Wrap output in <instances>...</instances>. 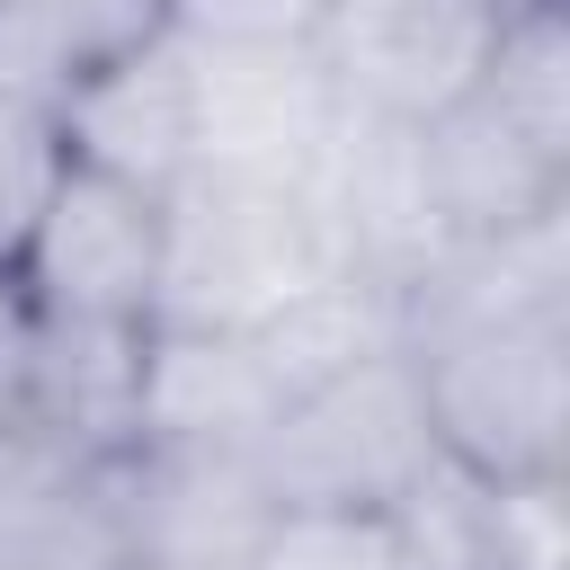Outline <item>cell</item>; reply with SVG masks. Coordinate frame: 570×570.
Returning a JSON list of instances; mask_svg holds the SVG:
<instances>
[{
    "mask_svg": "<svg viewBox=\"0 0 570 570\" xmlns=\"http://www.w3.org/2000/svg\"><path fill=\"white\" fill-rule=\"evenodd\" d=\"M178 36L196 45H232V53H303L312 27L330 18V0H169Z\"/></svg>",
    "mask_w": 570,
    "mask_h": 570,
    "instance_id": "12",
    "label": "cell"
},
{
    "mask_svg": "<svg viewBox=\"0 0 570 570\" xmlns=\"http://www.w3.org/2000/svg\"><path fill=\"white\" fill-rule=\"evenodd\" d=\"M116 490H125L134 561L151 570H240L276 517L249 454H223V445H125Z\"/></svg>",
    "mask_w": 570,
    "mask_h": 570,
    "instance_id": "6",
    "label": "cell"
},
{
    "mask_svg": "<svg viewBox=\"0 0 570 570\" xmlns=\"http://www.w3.org/2000/svg\"><path fill=\"white\" fill-rule=\"evenodd\" d=\"M481 9H490V18L508 27V18H534V9H561V0H481Z\"/></svg>",
    "mask_w": 570,
    "mask_h": 570,
    "instance_id": "13",
    "label": "cell"
},
{
    "mask_svg": "<svg viewBox=\"0 0 570 570\" xmlns=\"http://www.w3.org/2000/svg\"><path fill=\"white\" fill-rule=\"evenodd\" d=\"M160 258H169V196L71 160L0 285H18L45 312H71V321L151 330L160 321Z\"/></svg>",
    "mask_w": 570,
    "mask_h": 570,
    "instance_id": "5",
    "label": "cell"
},
{
    "mask_svg": "<svg viewBox=\"0 0 570 570\" xmlns=\"http://www.w3.org/2000/svg\"><path fill=\"white\" fill-rule=\"evenodd\" d=\"M410 178L428 240H499L552 223L570 205V71H561V9L499 27L481 80L410 134Z\"/></svg>",
    "mask_w": 570,
    "mask_h": 570,
    "instance_id": "1",
    "label": "cell"
},
{
    "mask_svg": "<svg viewBox=\"0 0 570 570\" xmlns=\"http://www.w3.org/2000/svg\"><path fill=\"white\" fill-rule=\"evenodd\" d=\"M249 472H258L267 508H347V517L410 508L445 472L428 410H419V383H410V356L374 347L347 374L294 392L249 436Z\"/></svg>",
    "mask_w": 570,
    "mask_h": 570,
    "instance_id": "3",
    "label": "cell"
},
{
    "mask_svg": "<svg viewBox=\"0 0 570 570\" xmlns=\"http://www.w3.org/2000/svg\"><path fill=\"white\" fill-rule=\"evenodd\" d=\"M169 27V0H0V89L62 107Z\"/></svg>",
    "mask_w": 570,
    "mask_h": 570,
    "instance_id": "9",
    "label": "cell"
},
{
    "mask_svg": "<svg viewBox=\"0 0 570 570\" xmlns=\"http://www.w3.org/2000/svg\"><path fill=\"white\" fill-rule=\"evenodd\" d=\"M62 169H71L62 116H53L45 98L0 89V276L18 267V249H27L36 214H45V196L62 187Z\"/></svg>",
    "mask_w": 570,
    "mask_h": 570,
    "instance_id": "11",
    "label": "cell"
},
{
    "mask_svg": "<svg viewBox=\"0 0 570 570\" xmlns=\"http://www.w3.org/2000/svg\"><path fill=\"white\" fill-rule=\"evenodd\" d=\"M125 570H151V561H125Z\"/></svg>",
    "mask_w": 570,
    "mask_h": 570,
    "instance_id": "14",
    "label": "cell"
},
{
    "mask_svg": "<svg viewBox=\"0 0 570 570\" xmlns=\"http://www.w3.org/2000/svg\"><path fill=\"white\" fill-rule=\"evenodd\" d=\"M365 276L321 187L249 178V169H187L169 187V258H160V321L178 330H249L294 294Z\"/></svg>",
    "mask_w": 570,
    "mask_h": 570,
    "instance_id": "2",
    "label": "cell"
},
{
    "mask_svg": "<svg viewBox=\"0 0 570 570\" xmlns=\"http://www.w3.org/2000/svg\"><path fill=\"white\" fill-rule=\"evenodd\" d=\"M125 490L107 463L0 454V570H125Z\"/></svg>",
    "mask_w": 570,
    "mask_h": 570,
    "instance_id": "8",
    "label": "cell"
},
{
    "mask_svg": "<svg viewBox=\"0 0 570 570\" xmlns=\"http://www.w3.org/2000/svg\"><path fill=\"white\" fill-rule=\"evenodd\" d=\"M240 570H428L410 517H347V508H276Z\"/></svg>",
    "mask_w": 570,
    "mask_h": 570,
    "instance_id": "10",
    "label": "cell"
},
{
    "mask_svg": "<svg viewBox=\"0 0 570 570\" xmlns=\"http://www.w3.org/2000/svg\"><path fill=\"white\" fill-rule=\"evenodd\" d=\"M53 116H62L71 160L169 196L196 169V45L169 27L142 53H125L116 71H98L80 98H62Z\"/></svg>",
    "mask_w": 570,
    "mask_h": 570,
    "instance_id": "7",
    "label": "cell"
},
{
    "mask_svg": "<svg viewBox=\"0 0 570 570\" xmlns=\"http://www.w3.org/2000/svg\"><path fill=\"white\" fill-rule=\"evenodd\" d=\"M490 53H499V18L481 0H330V18L303 45L338 125H374V134H419L436 107H454L481 80Z\"/></svg>",
    "mask_w": 570,
    "mask_h": 570,
    "instance_id": "4",
    "label": "cell"
}]
</instances>
